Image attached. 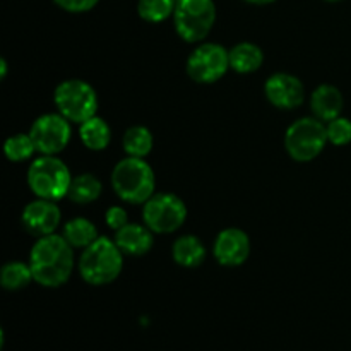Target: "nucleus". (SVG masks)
<instances>
[{"label":"nucleus","instance_id":"nucleus-24","mask_svg":"<svg viewBox=\"0 0 351 351\" xmlns=\"http://www.w3.org/2000/svg\"><path fill=\"white\" fill-rule=\"evenodd\" d=\"M3 153L7 160L12 163H23V161L31 160L38 151L29 134H14L3 144Z\"/></svg>","mask_w":351,"mask_h":351},{"label":"nucleus","instance_id":"nucleus-6","mask_svg":"<svg viewBox=\"0 0 351 351\" xmlns=\"http://www.w3.org/2000/svg\"><path fill=\"white\" fill-rule=\"evenodd\" d=\"M216 23L215 0H177L173 26L187 43H202Z\"/></svg>","mask_w":351,"mask_h":351},{"label":"nucleus","instance_id":"nucleus-11","mask_svg":"<svg viewBox=\"0 0 351 351\" xmlns=\"http://www.w3.org/2000/svg\"><path fill=\"white\" fill-rule=\"evenodd\" d=\"M60 219L62 213L57 202L41 197L31 201L21 215V223H23L24 230L36 239L55 233V230L60 225Z\"/></svg>","mask_w":351,"mask_h":351},{"label":"nucleus","instance_id":"nucleus-23","mask_svg":"<svg viewBox=\"0 0 351 351\" xmlns=\"http://www.w3.org/2000/svg\"><path fill=\"white\" fill-rule=\"evenodd\" d=\"M177 0H139L137 2V14L143 21L151 24H158L173 17Z\"/></svg>","mask_w":351,"mask_h":351},{"label":"nucleus","instance_id":"nucleus-13","mask_svg":"<svg viewBox=\"0 0 351 351\" xmlns=\"http://www.w3.org/2000/svg\"><path fill=\"white\" fill-rule=\"evenodd\" d=\"M213 256L225 267L242 266L250 256L249 235L240 228H225L216 237Z\"/></svg>","mask_w":351,"mask_h":351},{"label":"nucleus","instance_id":"nucleus-25","mask_svg":"<svg viewBox=\"0 0 351 351\" xmlns=\"http://www.w3.org/2000/svg\"><path fill=\"white\" fill-rule=\"evenodd\" d=\"M328 141L332 146H346L351 143V120L346 117H338L326 123Z\"/></svg>","mask_w":351,"mask_h":351},{"label":"nucleus","instance_id":"nucleus-12","mask_svg":"<svg viewBox=\"0 0 351 351\" xmlns=\"http://www.w3.org/2000/svg\"><path fill=\"white\" fill-rule=\"evenodd\" d=\"M267 101L280 110H295L304 103L305 88L300 79L288 72L269 75L264 84Z\"/></svg>","mask_w":351,"mask_h":351},{"label":"nucleus","instance_id":"nucleus-9","mask_svg":"<svg viewBox=\"0 0 351 351\" xmlns=\"http://www.w3.org/2000/svg\"><path fill=\"white\" fill-rule=\"evenodd\" d=\"M185 69L197 84H215L230 71V50L223 45L202 41L189 55Z\"/></svg>","mask_w":351,"mask_h":351},{"label":"nucleus","instance_id":"nucleus-5","mask_svg":"<svg viewBox=\"0 0 351 351\" xmlns=\"http://www.w3.org/2000/svg\"><path fill=\"white\" fill-rule=\"evenodd\" d=\"M326 123L315 117H304L291 123L285 132V149L291 160L308 163L324 151L328 144Z\"/></svg>","mask_w":351,"mask_h":351},{"label":"nucleus","instance_id":"nucleus-17","mask_svg":"<svg viewBox=\"0 0 351 351\" xmlns=\"http://www.w3.org/2000/svg\"><path fill=\"white\" fill-rule=\"evenodd\" d=\"M171 257L182 267H199L206 259V247L195 235H182L171 247Z\"/></svg>","mask_w":351,"mask_h":351},{"label":"nucleus","instance_id":"nucleus-21","mask_svg":"<svg viewBox=\"0 0 351 351\" xmlns=\"http://www.w3.org/2000/svg\"><path fill=\"white\" fill-rule=\"evenodd\" d=\"M123 151L127 156L132 158H146L153 151L154 139L153 134L144 125H132L125 130L122 139Z\"/></svg>","mask_w":351,"mask_h":351},{"label":"nucleus","instance_id":"nucleus-20","mask_svg":"<svg viewBox=\"0 0 351 351\" xmlns=\"http://www.w3.org/2000/svg\"><path fill=\"white\" fill-rule=\"evenodd\" d=\"M64 239L71 243L74 249L84 250L86 247L91 245L96 239H98V228L93 221L86 218H74L64 225V232H62Z\"/></svg>","mask_w":351,"mask_h":351},{"label":"nucleus","instance_id":"nucleus-14","mask_svg":"<svg viewBox=\"0 0 351 351\" xmlns=\"http://www.w3.org/2000/svg\"><path fill=\"white\" fill-rule=\"evenodd\" d=\"M345 98L341 91L332 84H321L311 95V110L315 119L324 123L341 117Z\"/></svg>","mask_w":351,"mask_h":351},{"label":"nucleus","instance_id":"nucleus-27","mask_svg":"<svg viewBox=\"0 0 351 351\" xmlns=\"http://www.w3.org/2000/svg\"><path fill=\"white\" fill-rule=\"evenodd\" d=\"M105 223L108 228L117 232V230L123 228L129 223V216H127V211L122 206H110L105 213Z\"/></svg>","mask_w":351,"mask_h":351},{"label":"nucleus","instance_id":"nucleus-3","mask_svg":"<svg viewBox=\"0 0 351 351\" xmlns=\"http://www.w3.org/2000/svg\"><path fill=\"white\" fill-rule=\"evenodd\" d=\"M112 187L123 202L144 204L154 195L156 177L144 158L127 156L113 167Z\"/></svg>","mask_w":351,"mask_h":351},{"label":"nucleus","instance_id":"nucleus-16","mask_svg":"<svg viewBox=\"0 0 351 351\" xmlns=\"http://www.w3.org/2000/svg\"><path fill=\"white\" fill-rule=\"evenodd\" d=\"M264 64V51L250 41L237 43L230 50V69L239 74H252Z\"/></svg>","mask_w":351,"mask_h":351},{"label":"nucleus","instance_id":"nucleus-29","mask_svg":"<svg viewBox=\"0 0 351 351\" xmlns=\"http://www.w3.org/2000/svg\"><path fill=\"white\" fill-rule=\"evenodd\" d=\"M247 3H252V5H269V3L276 2V0H245Z\"/></svg>","mask_w":351,"mask_h":351},{"label":"nucleus","instance_id":"nucleus-18","mask_svg":"<svg viewBox=\"0 0 351 351\" xmlns=\"http://www.w3.org/2000/svg\"><path fill=\"white\" fill-rule=\"evenodd\" d=\"M79 137L89 151H103L112 141V129L101 117L95 115L79 125Z\"/></svg>","mask_w":351,"mask_h":351},{"label":"nucleus","instance_id":"nucleus-7","mask_svg":"<svg viewBox=\"0 0 351 351\" xmlns=\"http://www.w3.org/2000/svg\"><path fill=\"white\" fill-rule=\"evenodd\" d=\"M53 101L58 113L71 123L89 120L98 112V95L89 82L82 79H65L55 88Z\"/></svg>","mask_w":351,"mask_h":351},{"label":"nucleus","instance_id":"nucleus-26","mask_svg":"<svg viewBox=\"0 0 351 351\" xmlns=\"http://www.w3.org/2000/svg\"><path fill=\"white\" fill-rule=\"evenodd\" d=\"M55 5L60 7L62 10L71 14H82L89 12L98 5L99 0H53Z\"/></svg>","mask_w":351,"mask_h":351},{"label":"nucleus","instance_id":"nucleus-15","mask_svg":"<svg viewBox=\"0 0 351 351\" xmlns=\"http://www.w3.org/2000/svg\"><path fill=\"white\" fill-rule=\"evenodd\" d=\"M125 256H146L153 249V232L146 225L127 223L123 228L117 230L113 239Z\"/></svg>","mask_w":351,"mask_h":351},{"label":"nucleus","instance_id":"nucleus-8","mask_svg":"<svg viewBox=\"0 0 351 351\" xmlns=\"http://www.w3.org/2000/svg\"><path fill=\"white\" fill-rule=\"evenodd\" d=\"M144 225L158 235L175 233L187 219V206L171 192H160L143 204Z\"/></svg>","mask_w":351,"mask_h":351},{"label":"nucleus","instance_id":"nucleus-30","mask_svg":"<svg viewBox=\"0 0 351 351\" xmlns=\"http://www.w3.org/2000/svg\"><path fill=\"white\" fill-rule=\"evenodd\" d=\"M326 2H331V3H336V2H341V0H326Z\"/></svg>","mask_w":351,"mask_h":351},{"label":"nucleus","instance_id":"nucleus-19","mask_svg":"<svg viewBox=\"0 0 351 351\" xmlns=\"http://www.w3.org/2000/svg\"><path fill=\"white\" fill-rule=\"evenodd\" d=\"M103 184L93 173H81L72 178L67 197L75 204H91L101 195Z\"/></svg>","mask_w":351,"mask_h":351},{"label":"nucleus","instance_id":"nucleus-10","mask_svg":"<svg viewBox=\"0 0 351 351\" xmlns=\"http://www.w3.org/2000/svg\"><path fill=\"white\" fill-rule=\"evenodd\" d=\"M29 136L38 153L57 156L71 143V122L58 112L45 113L34 120L29 129Z\"/></svg>","mask_w":351,"mask_h":351},{"label":"nucleus","instance_id":"nucleus-4","mask_svg":"<svg viewBox=\"0 0 351 351\" xmlns=\"http://www.w3.org/2000/svg\"><path fill=\"white\" fill-rule=\"evenodd\" d=\"M71 170L60 158L41 154L27 168V185L36 197L58 201L69 194L72 182Z\"/></svg>","mask_w":351,"mask_h":351},{"label":"nucleus","instance_id":"nucleus-28","mask_svg":"<svg viewBox=\"0 0 351 351\" xmlns=\"http://www.w3.org/2000/svg\"><path fill=\"white\" fill-rule=\"evenodd\" d=\"M7 71H9V67H7V62H5V58H2V60H0V79H5L7 77Z\"/></svg>","mask_w":351,"mask_h":351},{"label":"nucleus","instance_id":"nucleus-22","mask_svg":"<svg viewBox=\"0 0 351 351\" xmlns=\"http://www.w3.org/2000/svg\"><path fill=\"white\" fill-rule=\"evenodd\" d=\"M31 281H34V276L29 263L10 261L0 271V285L9 291L24 290L26 287H29Z\"/></svg>","mask_w":351,"mask_h":351},{"label":"nucleus","instance_id":"nucleus-1","mask_svg":"<svg viewBox=\"0 0 351 351\" xmlns=\"http://www.w3.org/2000/svg\"><path fill=\"white\" fill-rule=\"evenodd\" d=\"M29 266L34 281L45 288H60L74 271V247L64 235L40 237L29 252Z\"/></svg>","mask_w":351,"mask_h":351},{"label":"nucleus","instance_id":"nucleus-2","mask_svg":"<svg viewBox=\"0 0 351 351\" xmlns=\"http://www.w3.org/2000/svg\"><path fill=\"white\" fill-rule=\"evenodd\" d=\"M79 274L91 287H105L113 283L123 269V252L115 240L98 237L79 257Z\"/></svg>","mask_w":351,"mask_h":351}]
</instances>
